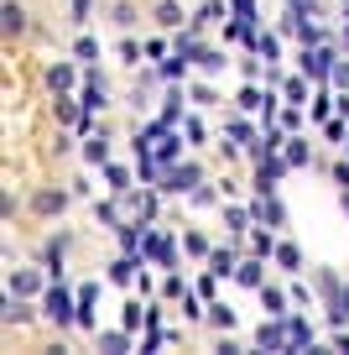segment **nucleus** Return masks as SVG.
<instances>
[{
    "instance_id": "4",
    "label": "nucleus",
    "mask_w": 349,
    "mask_h": 355,
    "mask_svg": "<svg viewBox=\"0 0 349 355\" xmlns=\"http://www.w3.org/2000/svg\"><path fill=\"white\" fill-rule=\"evenodd\" d=\"M47 319H53V324H73V319H78L68 288H53V293H47Z\"/></svg>"
},
{
    "instance_id": "12",
    "label": "nucleus",
    "mask_w": 349,
    "mask_h": 355,
    "mask_svg": "<svg viewBox=\"0 0 349 355\" xmlns=\"http://www.w3.org/2000/svg\"><path fill=\"white\" fill-rule=\"evenodd\" d=\"M235 277H240L245 288H261V261H240V266H235Z\"/></svg>"
},
{
    "instance_id": "9",
    "label": "nucleus",
    "mask_w": 349,
    "mask_h": 355,
    "mask_svg": "<svg viewBox=\"0 0 349 355\" xmlns=\"http://www.w3.org/2000/svg\"><path fill=\"white\" fill-rule=\"evenodd\" d=\"M287 334H292V350L313 345V329H307V319H287Z\"/></svg>"
},
{
    "instance_id": "34",
    "label": "nucleus",
    "mask_w": 349,
    "mask_h": 355,
    "mask_svg": "<svg viewBox=\"0 0 349 355\" xmlns=\"http://www.w3.org/2000/svg\"><path fill=\"white\" fill-rule=\"evenodd\" d=\"M344 42H349V26H344Z\"/></svg>"
},
{
    "instance_id": "19",
    "label": "nucleus",
    "mask_w": 349,
    "mask_h": 355,
    "mask_svg": "<svg viewBox=\"0 0 349 355\" xmlns=\"http://www.w3.org/2000/svg\"><path fill=\"white\" fill-rule=\"evenodd\" d=\"M156 21H162V26H177V21H183V11H177L172 0H162V6H156Z\"/></svg>"
},
{
    "instance_id": "16",
    "label": "nucleus",
    "mask_w": 349,
    "mask_h": 355,
    "mask_svg": "<svg viewBox=\"0 0 349 355\" xmlns=\"http://www.w3.org/2000/svg\"><path fill=\"white\" fill-rule=\"evenodd\" d=\"M208 261H214V266H208L214 277H229V272H235V256H229V251H214V256H208Z\"/></svg>"
},
{
    "instance_id": "29",
    "label": "nucleus",
    "mask_w": 349,
    "mask_h": 355,
    "mask_svg": "<svg viewBox=\"0 0 349 355\" xmlns=\"http://www.w3.org/2000/svg\"><path fill=\"white\" fill-rule=\"evenodd\" d=\"M198 68H208V73H219V68H224V53H204V58H198Z\"/></svg>"
},
{
    "instance_id": "15",
    "label": "nucleus",
    "mask_w": 349,
    "mask_h": 355,
    "mask_svg": "<svg viewBox=\"0 0 349 355\" xmlns=\"http://www.w3.org/2000/svg\"><path fill=\"white\" fill-rule=\"evenodd\" d=\"M99 345H105V350H131V334H125V329H109V334H99Z\"/></svg>"
},
{
    "instance_id": "30",
    "label": "nucleus",
    "mask_w": 349,
    "mask_h": 355,
    "mask_svg": "<svg viewBox=\"0 0 349 355\" xmlns=\"http://www.w3.org/2000/svg\"><path fill=\"white\" fill-rule=\"evenodd\" d=\"M183 245H188V251H193V256H204V251H208V241H204V235H198V230H188V241H183Z\"/></svg>"
},
{
    "instance_id": "1",
    "label": "nucleus",
    "mask_w": 349,
    "mask_h": 355,
    "mask_svg": "<svg viewBox=\"0 0 349 355\" xmlns=\"http://www.w3.org/2000/svg\"><path fill=\"white\" fill-rule=\"evenodd\" d=\"M334 73V53L328 47H307L303 53V78H328Z\"/></svg>"
},
{
    "instance_id": "28",
    "label": "nucleus",
    "mask_w": 349,
    "mask_h": 355,
    "mask_svg": "<svg viewBox=\"0 0 349 355\" xmlns=\"http://www.w3.org/2000/svg\"><path fill=\"white\" fill-rule=\"evenodd\" d=\"M183 63H188L183 53H177V58H167V63H162V73H167V78H183Z\"/></svg>"
},
{
    "instance_id": "35",
    "label": "nucleus",
    "mask_w": 349,
    "mask_h": 355,
    "mask_svg": "<svg viewBox=\"0 0 349 355\" xmlns=\"http://www.w3.org/2000/svg\"><path fill=\"white\" fill-rule=\"evenodd\" d=\"M344 16H349V6H344Z\"/></svg>"
},
{
    "instance_id": "33",
    "label": "nucleus",
    "mask_w": 349,
    "mask_h": 355,
    "mask_svg": "<svg viewBox=\"0 0 349 355\" xmlns=\"http://www.w3.org/2000/svg\"><path fill=\"white\" fill-rule=\"evenodd\" d=\"M344 214H349V193H344Z\"/></svg>"
},
{
    "instance_id": "5",
    "label": "nucleus",
    "mask_w": 349,
    "mask_h": 355,
    "mask_svg": "<svg viewBox=\"0 0 349 355\" xmlns=\"http://www.w3.org/2000/svg\"><path fill=\"white\" fill-rule=\"evenodd\" d=\"M256 220H261V225H271V230H276V225H287V209L271 199V193H266V199L256 204Z\"/></svg>"
},
{
    "instance_id": "3",
    "label": "nucleus",
    "mask_w": 349,
    "mask_h": 355,
    "mask_svg": "<svg viewBox=\"0 0 349 355\" xmlns=\"http://www.w3.org/2000/svg\"><path fill=\"white\" fill-rule=\"evenodd\" d=\"M256 340H261V350H292V334H287V324H276V313L261 324V334H256Z\"/></svg>"
},
{
    "instance_id": "8",
    "label": "nucleus",
    "mask_w": 349,
    "mask_h": 355,
    "mask_svg": "<svg viewBox=\"0 0 349 355\" xmlns=\"http://www.w3.org/2000/svg\"><path fill=\"white\" fill-rule=\"evenodd\" d=\"M177 152H183V141H177L172 131H162V136H156V157H162V162H177Z\"/></svg>"
},
{
    "instance_id": "17",
    "label": "nucleus",
    "mask_w": 349,
    "mask_h": 355,
    "mask_svg": "<svg viewBox=\"0 0 349 355\" xmlns=\"http://www.w3.org/2000/svg\"><path fill=\"white\" fill-rule=\"evenodd\" d=\"M287 167H307V141H287Z\"/></svg>"
},
{
    "instance_id": "10",
    "label": "nucleus",
    "mask_w": 349,
    "mask_h": 355,
    "mask_svg": "<svg viewBox=\"0 0 349 355\" xmlns=\"http://www.w3.org/2000/svg\"><path fill=\"white\" fill-rule=\"evenodd\" d=\"M94 298H99V288H84V293H78V324H94Z\"/></svg>"
},
{
    "instance_id": "2",
    "label": "nucleus",
    "mask_w": 349,
    "mask_h": 355,
    "mask_svg": "<svg viewBox=\"0 0 349 355\" xmlns=\"http://www.w3.org/2000/svg\"><path fill=\"white\" fill-rule=\"evenodd\" d=\"M204 183V173H198L193 162L188 167H167V178H162V189H172V193H188V189H198Z\"/></svg>"
},
{
    "instance_id": "22",
    "label": "nucleus",
    "mask_w": 349,
    "mask_h": 355,
    "mask_svg": "<svg viewBox=\"0 0 349 355\" xmlns=\"http://www.w3.org/2000/svg\"><path fill=\"white\" fill-rule=\"evenodd\" d=\"M287 100H292V105L307 100V84H303V78H287Z\"/></svg>"
},
{
    "instance_id": "24",
    "label": "nucleus",
    "mask_w": 349,
    "mask_h": 355,
    "mask_svg": "<svg viewBox=\"0 0 349 355\" xmlns=\"http://www.w3.org/2000/svg\"><path fill=\"white\" fill-rule=\"evenodd\" d=\"M208 319H214V324H219V329H235V313H229V309H224V303H214V313H208Z\"/></svg>"
},
{
    "instance_id": "7",
    "label": "nucleus",
    "mask_w": 349,
    "mask_h": 355,
    "mask_svg": "<svg viewBox=\"0 0 349 355\" xmlns=\"http://www.w3.org/2000/svg\"><path fill=\"white\" fill-rule=\"evenodd\" d=\"M37 288H42V277H37V272H11V293H16V298H32Z\"/></svg>"
},
{
    "instance_id": "23",
    "label": "nucleus",
    "mask_w": 349,
    "mask_h": 355,
    "mask_svg": "<svg viewBox=\"0 0 349 355\" xmlns=\"http://www.w3.org/2000/svg\"><path fill=\"white\" fill-rule=\"evenodd\" d=\"M109 277H115V282H131V277H136V261H131V256H125V261H115V272H109Z\"/></svg>"
},
{
    "instance_id": "27",
    "label": "nucleus",
    "mask_w": 349,
    "mask_h": 355,
    "mask_svg": "<svg viewBox=\"0 0 349 355\" xmlns=\"http://www.w3.org/2000/svg\"><path fill=\"white\" fill-rule=\"evenodd\" d=\"M240 110H261V89H240Z\"/></svg>"
},
{
    "instance_id": "20",
    "label": "nucleus",
    "mask_w": 349,
    "mask_h": 355,
    "mask_svg": "<svg viewBox=\"0 0 349 355\" xmlns=\"http://www.w3.org/2000/svg\"><path fill=\"white\" fill-rule=\"evenodd\" d=\"M57 121H63V125H78V105L63 100V94H57Z\"/></svg>"
},
{
    "instance_id": "6",
    "label": "nucleus",
    "mask_w": 349,
    "mask_h": 355,
    "mask_svg": "<svg viewBox=\"0 0 349 355\" xmlns=\"http://www.w3.org/2000/svg\"><path fill=\"white\" fill-rule=\"evenodd\" d=\"M63 204H68V193H57V189H42V193L32 199V209H37V214H57Z\"/></svg>"
},
{
    "instance_id": "11",
    "label": "nucleus",
    "mask_w": 349,
    "mask_h": 355,
    "mask_svg": "<svg viewBox=\"0 0 349 355\" xmlns=\"http://www.w3.org/2000/svg\"><path fill=\"white\" fill-rule=\"evenodd\" d=\"M73 78H78V73H73V68H68V63H57V68H53V73H47V84H53V89H57V94H63V89H73Z\"/></svg>"
},
{
    "instance_id": "32",
    "label": "nucleus",
    "mask_w": 349,
    "mask_h": 355,
    "mask_svg": "<svg viewBox=\"0 0 349 355\" xmlns=\"http://www.w3.org/2000/svg\"><path fill=\"white\" fill-rule=\"evenodd\" d=\"M73 11H78V21H84V16H89V0H73Z\"/></svg>"
},
{
    "instance_id": "31",
    "label": "nucleus",
    "mask_w": 349,
    "mask_h": 355,
    "mask_svg": "<svg viewBox=\"0 0 349 355\" xmlns=\"http://www.w3.org/2000/svg\"><path fill=\"white\" fill-rule=\"evenodd\" d=\"M292 6V16H307V11H318V0H287Z\"/></svg>"
},
{
    "instance_id": "13",
    "label": "nucleus",
    "mask_w": 349,
    "mask_h": 355,
    "mask_svg": "<svg viewBox=\"0 0 349 355\" xmlns=\"http://www.w3.org/2000/svg\"><path fill=\"white\" fill-rule=\"evenodd\" d=\"M21 26H26V11H21V6L11 0V6H6V37H16Z\"/></svg>"
},
{
    "instance_id": "26",
    "label": "nucleus",
    "mask_w": 349,
    "mask_h": 355,
    "mask_svg": "<svg viewBox=\"0 0 349 355\" xmlns=\"http://www.w3.org/2000/svg\"><path fill=\"white\" fill-rule=\"evenodd\" d=\"M276 261H282V266H292V272H297V261H303V256H297V245H276Z\"/></svg>"
},
{
    "instance_id": "21",
    "label": "nucleus",
    "mask_w": 349,
    "mask_h": 355,
    "mask_svg": "<svg viewBox=\"0 0 349 355\" xmlns=\"http://www.w3.org/2000/svg\"><path fill=\"white\" fill-rule=\"evenodd\" d=\"M84 157H89V162H105V157H109V146H105V141H99V136H89V146H84Z\"/></svg>"
},
{
    "instance_id": "18",
    "label": "nucleus",
    "mask_w": 349,
    "mask_h": 355,
    "mask_svg": "<svg viewBox=\"0 0 349 355\" xmlns=\"http://www.w3.org/2000/svg\"><path fill=\"white\" fill-rule=\"evenodd\" d=\"M105 178H109V189H115V193H125V189H131V178H125V167H115V162L105 167Z\"/></svg>"
},
{
    "instance_id": "14",
    "label": "nucleus",
    "mask_w": 349,
    "mask_h": 355,
    "mask_svg": "<svg viewBox=\"0 0 349 355\" xmlns=\"http://www.w3.org/2000/svg\"><path fill=\"white\" fill-rule=\"evenodd\" d=\"M261 303H266V309L276 313V319H282V313H287V298H282V293H276V288H266V282H261Z\"/></svg>"
},
{
    "instance_id": "25",
    "label": "nucleus",
    "mask_w": 349,
    "mask_h": 355,
    "mask_svg": "<svg viewBox=\"0 0 349 355\" xmlns=\"http://www.w3.org/2000/svg\"><path fill=\"white\" fill-rule=\"evenodd\" d=\"M99 105H105V89L89 84V89H84V110H99Z\"/></svg>"
}]
</instances>
